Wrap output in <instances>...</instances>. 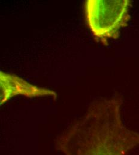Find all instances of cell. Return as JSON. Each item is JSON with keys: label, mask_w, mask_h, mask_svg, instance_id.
Here are the masks:
<instances>
[{"label": "cell", "mask_w": 139, "mask_h": 155, "mask_svg": "<svg viewBox=\"0 0 139 155\" xmlns=\"http://www.w3.org/2000/svg\"><path fill=\"white\" fill-rule=\"evenodd\" d=\"M121 104L119 96L95 102L58 140L75 146L60 149H73L63 151L67 155H128L139 145V133L124 126Z\"/></svg>", "instance_id": "cell-1"}, {"label": "cell", "mask_w": 139, "mask_h": 155, "mask_svg": "<svg viewBox=\"0 0 139 155\" xmlns=\"http://www.w3.org/2000/svg\"><path fill=\"white\" fill-rule=\"evenodd\" d=\"M1 104H4L12 97L16 96L25 97L52 96L57 98L55 92L47 88L32 85L21 78L13 74L0 72Z\"/></svg>", "instance_id": "cell-3"}, {"label": "cell", "mask_w": 139, "mask_h": 155, "mask_svg": "<svg viewBox=\"0 0 139 155\" xmlns=\"http://www.w3.org/2000/svg\"><path fill=\"white\" fill-rule=\"evenodd\" d=\"M130 0H87L84 10L88 26L95 38L104 45L119 37L130 19Z\"/></svg>", "instance_id": "cell-2"}]
</instances>
